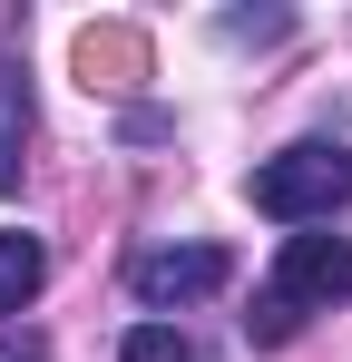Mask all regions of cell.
<instances>
[{"instance_id":"obj_7","label":"cell","mask_w":352,"mask_h":362,"mask_svg":"<svg viewBox=\"0 0 352 362\" xmlns=\"http://www.w3.org/2000/svg\"><path fill=\"white\" fill-rule=\"evenodd\" d=\"M117 362H196V343H186L176 323H137V333L117 343Z\"/></svg>"},{"instance_id":"obj_6","label":"cell","mask_w":352,"mask_h":362,"mask_svg":"<svg viewBox=\"0 0 352 362\" xmlns=\"http://www.w3.org/2000/svg\"><path fill=\"white\" fill-rule=\"evenodd\" d=\"M40 284H49V245H40V235H0V323L30 313Z\"/></svg>"},{"instance_id":"obj_8","label":"cell","mask_w":352,"mask_h":362,"mask_svg":"<svg viewBox=\"0 0 352 362\" xmlns=\"http://www.w3.org/2000/svg\"><path fill=\"white\" fill-rule=\"evenodd\" d=\"M303 333V313H293L284 294H254V313H245V343H293Z\"/></svg>"},{"instance_id":"obj_10","label":"cell","mask_w":352,"mask_h":362,"mask_svg":"<svg viewBox=\"0 0 352 362\" xmlns=\"http://www.w3.org/2000/svg\"><path fill=\"white\" fill-rule=\"evenodd\" d=\"M0 362H49V343L40 333H0Z\"/></svg>"},{"instance_id":"obj_1","label":"cell","mask_w":352,"mask_h":362,"mask_svg":"<svg viewBox=\"0 0 352 362\" xmlns=\"http://www.w3.org/2000/svg\"><path fill=\"white\" fill-rule=\"evenodd\" d=\"M245 196H254V216H274V226H333L352 206V147L303 137L284 157H264V167L245 177Z\"/></svg>"},{"instance_id":"obj_2","label":"cell","mask_w":352,"mask_h":362,"mask_svg":"<svg viewBox=\"0 0 352 362\" xmlns=\"http://www.w3.org/2000/svg\"><path fill=\"white\" fill-rule=\"evenodd\" d=\"M235 284V255L225 245H147V255H127V294L137 303H206Z\"/></svg>"},{"instance_id":"obj_5","label":"cell","mask_w":352,"mask_h":362,"mask_svg":"<svg viewBox=\"0 0 352 362\" xmlns=\"http://www.w3.org/2000/svg\"><path fill=\"white\" fill-rule=\"evenodd\" d=\"M30 127H40V108H30V69L0 59V196H10L20 167H30Z\"/></svg>"},{"instance_id":"obj_3","label":"cell","mask_w":352,"mask_h":362,"mask_svg":"<svg viewBox=\"0 0 352 362\" xmlns=\"http://www.w3.org/2000/svg\"><path fill=\"white\" fill-rule=\"evenodd\" d=\"M264 294H284L293 313H333V303H352V235H284Z\"/></svg>"},{"instance_id":"obj_4","label":"cell","mask_w":352,"mask_h":362,"mask_svg":"<svg viewBox=\"0 0 352 362\" xmlns=\"http://www.w3.org/2000/svg\"><path fill=\"white\" fill-rule=\"evenodd\" d=\"M78 78H88V88H137V78H147V30H127V20L78 30Z\"/></svg>"},{"instance_id":"obj_9","label":"cell","mask_w":352,"mask_h":362,"mask_svg":"<svg viewBox=\"0 0 352 362\" xmlns=\"http://www.w3.org/2000/svg\"><path fill=\"white\" fill-rule=\"evenodd\" d=\"M225 40H284V10H235Z\"/></svg>"}]
</instances>
